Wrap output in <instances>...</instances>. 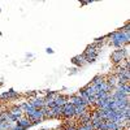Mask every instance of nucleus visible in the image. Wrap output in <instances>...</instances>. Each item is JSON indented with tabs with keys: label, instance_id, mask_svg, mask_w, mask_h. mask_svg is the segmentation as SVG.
Wrapping results in <instances>:
<instances>
[{
	"label": "nucleus",
	"instance_id": "obj_1",
	"mask_svg": "<svg viewBox=\"0 0 130 130\" xmlns=\"http://www.w3.org/2000/svg\"><path fill=\"white\" fill-rule=\"evenodd\" d=\"M111 40H112V44L115 47H122L125 43L129 42V34L126 32H122L121 30L120 31H116L113 34H111Z\"/></svg>",
	"mask_w": 130,
	"mask_h": 130
},
{
	"label": "nucleus",
	"instance_id": "obj_2",
	"mask_svg": "<svg viewBox=\"0 0 130 130\" xmlns=\"http://www.w3.org/2000/svg\"><path fill=\"white\" fill-rule=\"evenodd\" d=\"M74 117V107L68 102L62 107V118H67V120H70V118Z\"/></svg>",
	"mask_w": 130,
	"mask_h": 130
},
{
	"label": "nucleus",
	"instance_id": "obj_3",
	"mask_svg": "<svg viewBox=\"0 0 130 130\" xmlns=\"http://www.w3.org/2000/svg\"><path fill=\"white\" fill-rule=\"evenodd\" d=\"M111 59H112V61L116 62V64L122 62L124 59H125V51H124V50H116V51L112 53Z\"/></svg>",
	"mask_w": 130,
	"mask_h": 130
},
{
	"label": "nucleus",
	"instance_id": "obj_4",
	"mask_svg": "<svg viewBox=\"0 0 130 130\" xmlns=\"http://www.w3.org/2000/svg\"><path fill=\"white\" fill-rule=\"evenodd\" d=\"M16 125H18L20 127H22L24 130H27L29 127H31V126H32V122L29 120V118H27L26 116H22V117H21L20 120L16 122Z\"/></svg>",
	"mask_w": 130,
	"mask_h": 130
},
{
	"label": "nucleus",
	"instance_id": "obj_5",
	"mask_svg": "<svg viewBox=\"0 0 130 130\" xmlns=\"http://www.w3.org/2000/svg\"><path fill=\"white\" fill-rule=\"evenodd\" d=\"M29 103L35 108V109H42L43 107H44V99L43 98H39V96H35L34 99L29 100Z\"/></svg>",
	"mask_w": 130,
	"mask_h": 130
},
{
	"label": "nucleus",
	"instance_id": "obj_6",
	"mask_svg": "<svg viewBox=\"0 0 130 130\" xmlns=\"http://www.w3.org/2000/svg\"><path fill=\"white\" fill-rule=\"evenodd\" d=\"M67 103H68V96L61 95V94H57L56 98L53 99V104H55L56 107H64Z\"/></svg>",
	"mask_w": 130,
	"mask_h": 130
},
{
	"label": "nucleus",
	"instance_id": "obj_7",
	"mask_svg": "<svg viewBox=\"0 0 130 130\" xmlns=\"http://www.w3.org/2000/svg\"><path fill=\"white\" fill-rule=\"evenodd\" d=\"M18 96H20V94H17L13 90H9L8 92H4V94L0 95V100H2V99H8V100L10 99V100H12V99H17Z\"/></svg>",
	"mask_w": 130,
	"mask_h": 130
},
{
	"label": "nucleus",
	"instance_id": "obj_8",
	"mask_svg": "<svg viewBox=\"0 0 130 130\" xmlns=\"http://www.w3.org/2000/svg\"><path fill=\"white\" fill-rule=\"evenodd\" d=\"M73 62H74V64H77V65H79V67H81V65H83V64L86 62L85 56L82 55V56H78V57H74V59H73Z\"/></svg>",
	"mask_w": 130,
	"mask_h": 130
},
{
	"label": "nucleus",
	"instance_id": "obj_9",
	"mask_svg": "<svg viewBox=\"0 0 130 130\" xmlns=\"http://www.w3.org/2000/svg\"><path fill=\"white\" fill-rule=\"evenodd\" d=\"M12 130H24V129H22V127H20V126H18V125H14V126H13V129H12Z\"/></svg>",
	"mask_w": 130,
	"mask_h": 130
},
{
	"label": "nucleus",
	"instance_id": "obj_10",
	"mask_svg": "<svg viewBox=\"0 0 130 130\" xmlns=\"http://www.w3.org/2000/svg\"><path fill=\"white\" fill-rule=\"evenodd\" d=\"M42 130H47V129H42Z\"/></svg>",
	"mask_w": 130,
	"mask_h": 130
},
{
	"label": "nucleus",
	"instance_id": "obj_11",
	"mask_svg": "<svg viewBox=\"0 0 130 130\" xmlns=\"http://www.w3.org/2000/svg\"><path fill=\"white\" fill-rule=\"evenodd\" d=\"M100 130H104V129H100Z\"/></svg>",
	"mask_w": 130,
	"mask_h": 130
}]
</instances>
